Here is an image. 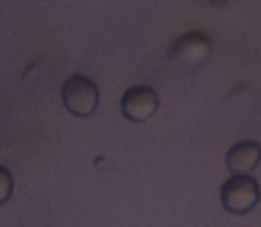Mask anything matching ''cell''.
Here are the masks:
<instances>
[{
	"mask_svg": "<svg viewBox=\"0 0 261 227\" xmlns=\"http://www.w3.org/2000/svg\"><path fill=\"white\" fill-rule=\"evenodd\" d=\"M210 4H212V6H215V7H222V6H226V4H227V0H210Z\"/></svg>",
	"mask_w": 261,
	"mask_h": 227,
	"instance_id": "52a82bcc",
	"label": "cell"
},
{
	"mask_svg": "<svg viewBox=\"0 0 261 227\" xmlns=\"http://www.w3.org/2000/svg\"><path fill=\"white\" fill-rule=\"evenodd\" d=\"M160 108V96L151 86H132L121 96V114L132 123H146Z\"/></svg>",
	"mask_w": 261,
	"mask_h": 227,
	"instance_id": "3957f363",
	"label": "cell"
},
{
	"mask_svg": "<svg viewBox=\"0 0 261 227\" xmlns=\"http://www.w3.org/2000/svg\"><path fill=\"white\" fill-rule=\"evenodd\" d=\"M62 105L71 116L87 119L98 110L100 105V89L96 82L86 75H71L64 82L61 91Z\"/></svg>",
	"mask_w": 261,
	"mask_h": 227,
	"instance_id": "7a4b0ae2",
	"label": "cell"
},
{
	"mask_svg": "<svg viewBox=\"0 0 261 227\" xmlns=\"http://www.w3.org/2000/svg\"><path fill=\"white\" fill-rule=\"evenodd\" d=\"M261 163V144L252 138L238 140L227 149L226 167L231 174H251Z\"/></svg>",
	"mask_w": 261,
	"mask_h": 227,
	"instance_id": "5b68a950",
	"label": "cell"
},
{
	"mask_svg": "<svg viewBox=\"0 0 261 227\" xmlns=\"http://www.w3.org/2000/svg\"><path fill=\"white\" fill-rule=\"evenodd\" d=\"M14 192V178L9 169L0 165V206L6 204L13 197Z\"/></svg>",
	"mask_w": 261,
	"mask_h": 227,
	"instance_id": "8992f818",
	"label": "cell"
},
{
	"mask_svg": "<svg viewBox=\"0 0 261 227\" xmlns=\"http://www.w3.org/2000/svg\"><path fill=\"white\" fill-rule=\"evenodd\" d=\"M212 52L210 46V39L206 34L199 31H192L189 34H183L172 43L171 55L174 61H178L179 64L189 66H199L201 62H204Z\"/></svg>",
	"mask_w": 261,
	"mask_h": 227,
	"instance_id": "277c9868",
	"label": "cell"
},
{
	"mask_svg": "<svg viewBox=\"0 0 261 227\" xmlns=\"http://www.w3.org/2000/svg\"><path fill=\"white\" fill-rule=\"evenodd\" d=\"M259 183L251 174H231L220 186V204L233 215H245L258 206Z\"/></svg>",
	"mask_w": 261,
	"mask_h": 227,
	"instance_id": "6da1fadb",
	"label": "cell"
}]
</instances>
